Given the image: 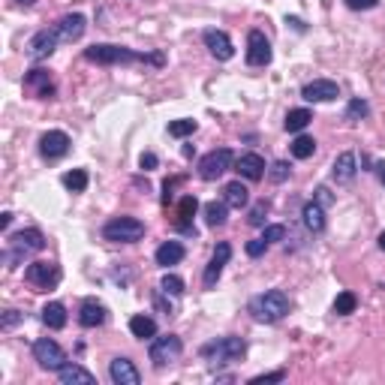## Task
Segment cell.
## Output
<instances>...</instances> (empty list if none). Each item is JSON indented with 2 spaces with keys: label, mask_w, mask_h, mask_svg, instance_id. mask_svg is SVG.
Instances as JSON below:
<instances>
[{
  "label": "cell",
  "mask_w": 385,
  "mask_h": 385,
  "mask_svg": "<svg viewBox=\"0 0 385 385\" xmlns=\"http://www.w3.org/2000/svg\"><path fill=\"white\" fill-rule=\"evenodd\" d=\"M60 181H63V187H67L69 192H85L88 190V172L85 169H72Z\"/></svg>",
  "instance_id": "32"
},
{
  "label": "cell",
  "mask_w": 385,
  "mask_h": 385,
  "mask_svg": "<svg viewBox=\"0 0 385 385\" xmlns=\"http://www.w3.org/2000/svg\"><path fill=\"white\" fill-rule=\"evenodd\" d=\"M301 97H304L307 103H331V99L341 97V88H337V81H331V79H316L301 88Z\"/></svg>",
  "instance_id": "15"
},
{
  "label": "cell",
  "mask_w": 385,
  "mask_h": 385,
  "mask_svg": "<svg viewBox=\"0 0 385 385\" xmlns=\"http://www.w3.org/2000/svg\"><path fill=\"white\" fill-rule=\"evenodd\" d=\"M271 58H274V51H271L268 36L262 31L247 33V63H250V67H268Z\"/></svg>",
  "instance_id": "11"
},
{
  "label": "cell",
  "mask_w": 385,
  "mask_h": 385,
  "mask_svg": "<svg viewBox=\"0 0 385 385\" xmlns=\"http://www.w3.org/2000/svg\"><path fill=\"white\" fill-rule=\"evenodd\" d=\"M184 178H172V181H166V184H163V205H169V199H172V190H175L178 184Z\"/></svg>",
  "instance_id": "45"
},
{
  "label": "cell",
  "mask_w": 385,
  "mask_h": 385,
  "mask_svg": "<svg viewBox=\"0 0 385 385\" xmlns=\"http://www.w3.org/2000/svg\"><path fill=\"white\" fill-rule=\"evenodd\" d=\"M370 115V106L364 103L361 97H355V99H350V106H346V121H361V117H368Z\"/></svg>",
  "instance_id": "35"
},
{
  "label": "cell",
  "mask_w": 385,
  "mask_h": 385,
  "mask_svg": "<svg viewBox=\"0 0 385 385\" xmlns=\"http://www.w3.org/2000/svg\"><path fill=\"white\" fill-rule=\"evenodd\" d=\"M202 42H205V49L214 54L217 60H232V58H235V45H232V40H229L226 31L208 27V31L202 33Z\"/></svg>",
  "instance_id": "14"
},
{
  "label": "cell",
  "mask_w": 385,
  "mask_h": 385,
  "mask_svg": "<svg viewBox=\"0 0 385 385\" xmlns=\"http://www.w3.org/2000/svg\"><path fill=\"white\" fill-rule=\"evenodd\" d=\"M377 3H379V0H346V6H350V9H373Z\"/></svg>",
  "instance_id": "46"
},
{
  "label": "cell",
  "mask_w": 385,
  "mask_h": 385,
  "mask_svg": "<svg viewBox=\"0 0 385 385\" xmlns=\"http://www.w3.org/2000/svg\"><path fill=\"white\" fill-rule=\"evenodd\" d=\"M69 136L63 133V130H49V133H42L40 136V154L45 160H60V157H67L69 154Z\"/></svg>",
  "instance_id": "13"
},
{
  "label": "cell",
  "mask_w": 385,
  "mask_h": 385,
  "mask_svg": "<svg viewBox=\"0 0 385 385\" xmlns=\"http://www.w3.org/2000/svg\"><path fill=\"white\" fill-rule=\"evenodd\" d=\"M232 169H235L244 181H262L265 175H268V166H265V160L259 157V154H241V157L235 160Z\"/></svg>",
  "instance_id": "16"
},
{
  "label": "cell",
  "mask_w": 385,
  "mask_h": 385,
  "mask_svg": "<svg viewBox=\"0 0 385 385\" xmlns=\"http://www.w3.org/2000/svg\"><path fill=\"white\" fill-rule=\"evenodd\" d=\"M229 259H232V247H229L226 241H220L217 250H214V256H211V262L205 265V274H202V286H205V289H214Z\"/></svg>",
  "instance_id": "12"
},
{
  "label": "cell",
  "mask_w": 385,
  "mask_h": 385,
  "mask_svg": "<svg viewBox=\"0 0 385 385\" xmlns=\"http://www.w3.org/2000/svg\"><path fill=\"white\" fill-rule=\"evenodd\" d=\"M42 250H45V235L40 232V229H22V232L6 238L3 262H6V268H18L27 256L42 253Z\"/></svg>",
  "instance_id": "2"
},
{
  "label": "cell",
  "mask_w": 385,
  "mask_h": 385,
  "mask_svg": "<svg viewBox=\"0 0 385 385\" xmlns=\"http://www.w3.org/2000/svg\"><path fill=\"white\" fill-rule=\"evenodd\" d=\"M355 307H359V298H355L352 292H341V295L334 298V313L337 316H350V313H355Z\"/></svg>",
  "instance_id": "34"
},
{
  "label": "cell",
  "mask_w": 385,
  "mask_h": 385,
  "mask_svg": "<svg viewBox=\"0 0 385 385\" xmlns=\"http://www.w3.org/2000/svg\"><path fill=\"white\" fill-rule=\"evenodd\" d=\"M108 379H112L115 385H139L142 373L130 359H115L112 364H108Z\"/></svg>",
  "instance_id": "18"
},
{
  "label": "cell",
  "mask_w": 385,
  "mask_h": 385,
  "mask_svg": "<svg viewBox=\"0 0 385 385\" xmlns=\"http://www.w3.org/2000/svg\"><path fill=\"white\" fill-rule=\"evenodd\" d=\"M22 319H24V316L18 313V310H6L3 319H0V331H13V328L22 322Z\"/></svg>",
  "instance_id": "41"
},
{
  "label": "cell",
  "mask_w": 385,
  "mask_h": 385,
  "mask_svg": "<svg viewBox=\"0 0 385 385\" xmlns=\"http://www.w3.org/2000/svg\"><path fill=\"white\" fill-rule=\"evenodd\" d=\"M379 250H385V232H379Z\"/></svg>",
  "instance_id": "48"
},
{
  "label": "cell",
  "mask_w": 385,
  "mask_h": 385,
  "mask_svg": "<svg viewBox=\"0 0 385 385\" xmlns=\"http://www.w3.org/2000/svg\"><path fill=\"white\" fill-rule=\"evenodd\" d=\"M54 27H58V33H60V42H76L88 31V18L81 13H69V15H63Z\"/></svg>",
  "instance_id": "17"
},
{
  "label": "cell",
  "mask_w": 385,
  "mask_h": 385,
  "mask_svg": "<svg viewBox=\"0 0 385 385\" xmlns=\"http://www.w3.org/2000/svg\"><path fill=\"white\" fill-rule=\"evenodd\" d=\"M286 379V370H274V373H259V377H253L250 385H265V382H283Z\"/></svg>",
  "instance_id": "42"
},
{
  "label": "cell",
  "mask_w": 385,
  "mask_h": 385,
  "mask_svg": "<svg viewBox=\"0 0 385 385\" xmlns=\"http://www.w3.org/2000/svg\"><path fill=\"white\" fill-rule=\"evenodd\" d=\"M262 238H265L268 244H277V241H283V238H286V226H280V223L265 226V229H262Z\"/></svg>",
  "instance_id": "40"
},
{
  "label": "cell",
  "mask_w": 385,
  "mask_h": 385,
  "mask_svg": "<svg viewBox=\"0 0 385 385\" xmlns=\"http://www.w3.org/2000/svg\"><path fill=\"white\" fill-rule=\"evenodd\" d=\"M199 355L205 361L217 364V368H220V364H238L247 355V343L241 341V337H217V341L202 346Z\"/></svg>",
  "instance_id": "4"
},
{
  "label": "cell",
  "mask_w": 385,
  "mask_h": 385,
  "mask_svg": "<svg viewBox=\"0 0 385 385\" xmlns=\"http://www.w3.org/2000/svg\"><path fill=\"white\" fill-rule=\"evenodd\" d=\"M289 175H292V166L286 160H274L271 166H268V178L274 181V184H283V181H289Z\"/></svg>",
  "instance_id": "36"
},
{
  "label": "cell",
  "mask_w": 385,
  "mask_h": 385,
  "mask_svg": "<svg viewBox=\"0 0 385 385\" xmlns=\"http://www.w3.org/2000/svg\"><path fill=\"white\" fill-rule=\"evenodd\" d=\"M301 220H304L307 232H313V235L325 232V208L319 205L316 199H313V202H307V205L301 208Z\"/></svg>",
  "instance_id": "25"
},
{
  "label": "cell",
  "mask_w": 385,
  "mask_h": 385,
  "mask_svg": "<svg viewBox=\"0 0 385 385\" xmlns=\"http://www.w3.org/2000/svg\"><path fill=\"white\" fill-rule=\"evenodd\" d=\"M58 42H60L58 27H42V31L33 33L31 42H27V58L36 60V63L45 60V58H51L54 49H58Z\"/></svg>",
  "instance_id": "10"
},
{
  "label": "cell",
  "mask_w": 385,
  "mask_h": 385,
  "mask_svg": "<svg viewBox=\"0 0 385 385\" xmlns=\"http://www.w3.org/2000/svg\"><path fill=\"white\" fill-rule=\"evenodd\" d=\"M9 223H13V214L3 211V214H0V229H9Z\"/></svg>",
  "instance_id": "47"
},
{
  "label": "cell",
  "mask_w": 385,
  "mask_h": 385,
  "mask_svg": "<svg viewBox=\"0 0 385 385\" xmlns=\"http://www.w3.org/2000/svg\"><path fill=\"white\" fill-rule=\"evenodd\" d=\"M24 85L33 90L40 99H51L54 97V85H51V76L45 69H40V67H33L31 72L24 76Z\"/></svg>",
  "instance_id": "22"
},
{
  "label": "cell",
  "mask_w": 385,
  "mask_h": 385,
  "mask_svg": "<svg viewBox=\"0 0 385 385\" xmlns=\"http://www.w3.org/2000/svg\"><path fill=\"white\" fill-rule=\"evenodd\" d=\"M184 244L181 241H166V244H160L157 247V253H154V259H157L160 268H172V265H178V262H184Z\"/></svg>",
  "instance_id": "23"
},
{
  "label": "cell",
  "mask_w": 385,
  "mask_h": 385,
  "mask_svg": "<svg viewBox=\"0 0 385 385\" xmlns=\"http://www.w3.org/2000/svg\"><path fill=\"white\" fill-rule=\"evenodd\" d=\"M226 220H229V205H226V202H208V205H205V223L211 229H217V226H226Z\"/></svg>",
  "instance_id": "29"
},
{
  "label": "cell",
  "mask_w": 385,
  "mask_h": 385,
  "mask_svg": "<svg viewBox=\"0 0 385 385\" xmlns=\"http://www.w3.org/2000/svg\"><path fill=\"white\" fill-rule=\"evenodd\" d=\"M130 331H133V337H139V341H154V337H157V322L145 313H136L130 319Z\"/></svg>",
  "instance_id": "28"
},
{
  "label": "cell",
  "mask_w": 385,
  "mask_h": 385,
  "mask_svg": "<svg viewBox=\"0 0 385 385\" xmlns=\"http://www.w3.org/2000/svg\"><path fill=\"white\" fill-rule=\"evenodd\" d=\"M85 60L99 63V67H121V63H154V67H163L166 58L160 51H133L126 45H112V42H99L85 49Z\"/></svg>",
  "instance_id": "1"
},
{
  "label": "cell",
  "mask_w": 385,
  "mask_h": 385,
  "mask_svg": "<svg viewBox=\"0 0 385 385\" xmlns=\"http://www.w3.org/2000/svg\"><path fill=\"white\" fill-rule=\"evenodd\" d=\"M24 280L31 283L36 292H49L60 283V268L54 262H31L24 268Z\"/></svg>",
  "instance_id": "7"
},
{
  "label": "cell",
  "mask_w": 385,
  "mask_h": 385,
  "mask_svg": "<svg viewBox=\"0 0 385 385\" xmlns=\"http://www.w3.org/2000/svg\"><path fill=\"white\" fill-rule=\"evenodd\" d=\"M199 211V199L196 196H184L178 202V217H175V229L184 235H196V229H192V217H196Z\"/></svg>",
  "instance_id": "21"
},
{
  "label": "cell",
  "mask_w": 385,
  "mask_h": 385,
  "mask_svg": "<svg viewBox=\"0 0 385 385\" xmlns=\"http://www.w3.org/2000/svg\"><path fill=\"white\" fill-rule=\"evenodd\" d=\"M289 151H292V157H295V160H307V157H313V154H316V139H313V136H295V142L289 145Z\"/></svg>",
  "instance_id": "31"
},
{
  "label": "cell",
  "mask_w": 385,
  "mask_h": 385,
  "mask_svg": "<svg viewBox=\"0 0 385 385\" xmlns=\"http://www.w3.org/2000/svg\"><path fill=\"white\" fill-rule=\"evenodd\" d=\"M181 352H184V341H181L178 334H163V337H154L148 355L157 368H166V364L181 359Z\"/></svg>",
  "instance_id": "8"
},
{
  "label": "cell",
  "mask_w": 385,
  "mask_h": 385,
  "mask_svg": "<svg viewBox=\"0 0 385 385\" xmlns=\"http://www.w3.org/2000/svg\"><path fill=\"white\" fill-rule=\"evenodd\" d=\"M139 166H142L145 172H154V169H157V166H160L157 154H154V151H145V154H142V157H139Z\"/></svg>",
  "instance_id": "43"
},
{
  "label": "cell",
  "mask_w": 385,
  "mask_h": 385,
  "mask_svg": "<svg viewBox=\"0 0 385 385\" xmlns=\"http://www.w3.org/2000/svg\"><path fill=\"white\" fill-rule=\"evenodd\" d=\"M268 241H265V238L259 235V238H253V241H247V247H244V250H247V256H250V259H259V256H265V253H268Z\"/></svg>",
  "instance_id": "39"
},
{
  "label": "cell",
  "mask_w": 385,
  "mask_h": 385,
  "mask_svg": "<svg viewBox=\"0 0 385 385\" xmlns=\"http://www.w3.org/2000/svg\"><path fill=\"white\" fill-rule=\"evenodd\" d=\"M310 121H313V112H310V108H292L286 115V121H283V126H286V133H301Z\"/></svg>",
  "instance_id": "30"
},
{
  "label": "cell",
  "mask_w": 385,
  "mask_h": 385,
  "mask_svg": "<svg viewBox=\"0 0 385 385\" xmlns=\"http://www.w3.org/2000/svg\"><path fill=\"white\" fill-rule=\"evenodd\" d=\"M160 289L166 292V295H184V280H181L178 274H166L160 283Z\"/></svg>",
  "instance_id": "38"
},
{
  "label": "cell",
  "mask_w": 385,
  "mask_h": 385,
  "mask_svg": "<svg viewBox=\"0 0 385 385\" xmlns=\"http://www.w3.org/2000/svg\"><path fill=\"white\" fill-rule=\"evenodd\" d=\"M313 199L319 202L322 208H328V205H334V196H331V190L328 187H316V192H313Z\"/></svg>",
  "instance_id": "44"
},
{
  "label": "cell",
  "mask_w": 385,
  "mask_h": 385,
  "mask_svg": "<svg viewBox=\"0 0 385 385\" xmlns=\"http://www.w3.org/2000/svg\"><path fill=\"white\" fill-rule=\"evenodd\" d=\"M58 379L63 382V385H94L97 382V377L90 370H85L81 364H63V368L58 370Z\"/></svg>",
  "instance_id": "24"
},
{
  "label": "cell",
  "mask_w": 385,
  "mask_h": 385,
  "mask_svg": "<svg viewBox=\"0 0 385 385\" xmlns=\"http://www.w3.org/2000/svg\"><path fill=\"white\" fill-rule=\"evenodd\" d=\"M268 211H271V202H256V205L250 208V217H247V223L250 226H265V217H268Z\"/></svg>",
  "instance_id": "37"
},
{
  "label": "cell",
  "mask_w": 385,
  "mask_h": 385,
  "mask_svg": "<svg viewBox=\"0 0 385 385\" xmlns=\"http://www.w3.org/2000/svg\"><path fill=\"white\" fill-rule=\"evenodd\" d=\"M42 325L51 328V331H60V328L67 325V307H63L60 301H49V304L42 307Z\"/></svg>",
  "instance_id": "26"
},
{
  "label": "cell",
  "mask_w": 385,
  "mask_h": 385,
  "mask_svg": "<svg viewBox=\"0 0 385 385\" xmlns=\"http://www.w3.org/2000/svg\"><path fill=\"white\" fill-rule=\"evenodd\" d=\"M106 307L99 304L97 298H88V301H81V307H79V325L81 328H99L106 322Z\"/></svg>",
  "instance_id": "20"
},
{
  "label": "cell",
  "mask_w": 385,
  "mask_h": 385,
  "mask_svg": "<svg viewBox=\"0 0 385 385\" xmlns=\"http://www.w3.org/2000/svg\"><path fill=\"white\" fill-rule=\"evenodd\" d=\"M18 3H22V6H33L36 0H18Z\"/></svg>",
  "instance_id": "49"
},
{
  "label": "cell",
  "mask_w": 385,
  "mask_h": 385,
  "mask_svg": "<svg viewBox=\"0 0 385 385\" xmlns=\"http://www.w3.org/2000/svg\"><path fill=\"white\" fill-rule=\"evenodd\" d=\"M103 238L112 244H136L145 238V223L136 217H112L103 226Z\"/></svg>",
  "instance_id": "5"
},
{
  "label": "cell",
  "mask_w": 385,
  "mask_h": 385,
  "mask_svg": "<svg viewBox=\"0 0 385 385\" xmlns=\"http://www.w3.org/2000/svg\"><path fill=\"white\" fill-rule=\"evenodd\" d=\"M223 202L229 208L241 211V208H247V202H250V190H247L241 181H232V184L223 187Z\"/></svg>",
  "instance_id": "27"
},
{
  "label": "cell",
  "mask_w": 385,
  "mask_h": 385,
  "mask_svg": "<svg viewBox=\"0 0 385 385\" xmlns=\"http://www.w3.org/2000/svg\"><path fill=\"white\" fill-rule=\"evenodd\" d=\"M289 307H292L289 295L283 289H268V292H262V295L250 298V304H247L250 316L256 319V322H265V325L280 322V319L289 313Z\"/></svg>",
  "instance_id": "3"
},
{
  "label": "cell",
  "mask_w": 385,
  "mask_h": 385,
  "mask_svg": "<svg viewBox=\"0 0 385 385\" xmlns=\"http://www.w3.org/2000/svg\"><path fill=\"white\" fill-rule=\"evenodd\" d=\"M199 130L196 121H190V117H181V121H172L169 124V136L172 139H187V136H192Z\"/></svg>",
  "instance_id": "33"
},
{
  "label": "cell",
  "mask_w": 385,
  "mask_h": 385,
  "mask_svg": "<svg viewBox=\"0 0 385 385\" xmlns=\"http://www.w3.org/2000/svg\"><path fill=\"white\" fill-rule=\"evenodd\" d=\"M355 175H359V157H355L352 151H343L341 157L331 163V178L337 184H350V181H355Z\"/></svg>",
  "instance_id": "19"
},
{
  "label": "cell",
  "mask_w": 385,
  "mask_h": 385,
  "mask_svg": "<svg viewBox=\"0 0 385 385\" xmlns=\"http://www.w3.org/2000/svg\"><path fill=\"white\" fill-rule=\"evenodd\" d=\"M33 359H36V364H40L42 370H54V373H58L63 364H67V352H63L60 346L51 341V337H40V341L33 343Z\"/></svg>",
  "instance_id": "9"
},
{
  "label": "cell",
  "mask_w": 385,
  "mask_h": 385,
  "mask_svg": "<svg viewBox=\"0 0 385 385\" xmlns=\"http://www.w3.org/2000/svg\"><path fill=\"white\" fill-rule=\"evenodd\" d=\"M232 166H235V154L229 148H217V151H211L199 160V178L202 181H217V178H223Z\"/></svg>",
  "instance_id": "6"
},
{
  "label": "cell",
  "mask_w": 385,
  "mask_h": 385,
  "mask_svg": "<svg viewBox=\"0 0 385 385\" xmlns=\"http://www.w3.org/2000/svg\"><path fill=\"white\" fill-rule=\"evenodd\" d=\"M379 181H382V184H385V166H379Z\"/></svg>",
  "instance_id": "50"
}]
</instances>
